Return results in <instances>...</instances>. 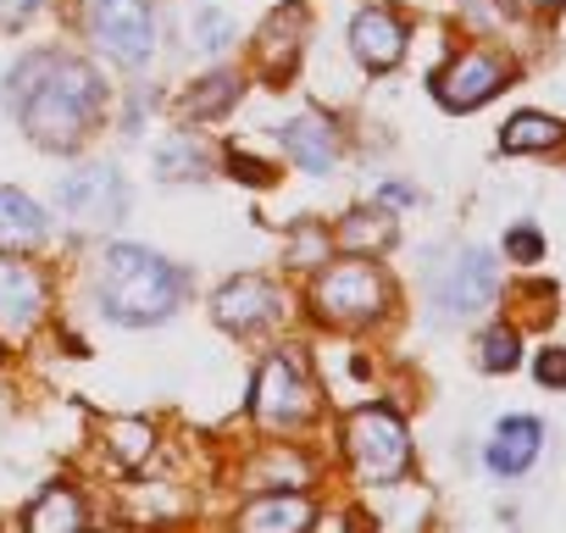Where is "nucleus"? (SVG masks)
<instances>
[{
	"instance_id": "1",
	"label": "nucleus",
	"mask_w": 566,
	"mask_h": 533,
	"mask_svg": "<svg viewBox=\"0 0 566 533\" xmlns=\"http://www.w3.org/2000/svg\"><path fill=\"white\" fill-rule=\"evenodd\" d=\"M7 95H12V112L29 128V139L45 145V150H73L95 128L101 101H106L95 67L73 62V56H56V51H40V56L18 62V73L7 79Z\"/></svg>"
},
{
	"instance_id": "2",
	"label": "nucleus",
	"mask_w": 566,
	"mask_h": 533,
	"mask_svg": "<svg viewBox=\"0 0 566 533\" xmlns=\"http://www.w3.org/2000/svg\"><path fill=\"white\" fill-rule=\"evenodd\" d=\"M184 301V279L178 266L161 261L156 250L145 244H112L101 255V306L112 323H128V328H150L161 317H172Z\"/></svg>"
},
{
	"instance_id": "3",
	"label": "nucleus",
	"mask_w": 566,
	"mask_h": 533,
	"mask_svg": "<svg viewBox=\"0 0 566 533\" xmlns=\"http://www.w3.org/2000/svg\"><path fill=\"white\" fill-rule=\"evenodd\" d=\"M312 301H317V312H323L328 323L361 328V323L384 317V306H389V279L378 273L367 255H350V261L323 266V279H317Z\"/></svg>"
},
{
	"instance_id": "4",
	"label": "nucleus",
	"mask_w": 566,
	"mask_h": 533,
	"mask_svg": "<svg viewBox=\"0 0 566 533\" xmlns=\"http://www.w3.org/2000/svg\"><path fill=\"white\" fill-rule=\"evenodd\" d=\"M345 450L356 461V472L367 483H395L406 467H411V439H406V422L384 406H361L345 417Z\"/></svg>"
},
{
	"instance_id": "5",
	"label": "nucleus",
	"mask_w": 566,
	"mask_h": 533,
	"mask_svg": "<svg viewBox=\"0 0 566 533\" xmlns=\"http://www.w3.org/2000/svg\"><path fill=\"white\" fill-rule=\"evenodd\" d=\"M494 284H500L494 255L478 250V244H455V250H444V255L433 261L428 295H433V306H439L444 317H472V312H483V306L494 301Z\"/></svg>"
},
{
	"instance_id": "6",
	"label": "nucleus",
	"mask_w": 566,
	"mask_h": 533,
	"mask_svg": "<svg viewBox=\"0 0 566 533\" xmlns=\"http://www.w3.org/2000/svg\"><path fill=\"white\" fill-rule=\"evenodd\" d=\"M90 34L123 67H145L156 51V18L145 0H90Z\"/></svg>"
},
{
	"instance_id": "7",
	"label": "nucleus",
	"mask_w": 566,
	"mask_h": 533,
	"mask_svg": "<svg viewBox=\"0 0 566 533\" xmlns=\"http://www.w3.org/2000/svg\"><path fill=\"white\" fill-rule=\"evenodd\" d=\"M312 411H317V389L301 356H266L255 373V417L266 428H301Z\"/></svg>"
},
{
	"instance_id": "8",
	"label": "nucleus",
	"mask_w": 566,
	"mask_h": 533,
	"mask_svg": "<svg viewBox=\"0 0 566 533\" xmlns=\"http://www.w3.org/2000/svg\"><path fill=\"white\" fill-rule=\"evenodd\" d=\"M51 306V284L34 261L12 255V250H0V334H12V339H29L40 328Z\"/></svg>"
},
{
	"instance_id": "9",
	"label": "nucleus",
	"mask_w": 566,
	"mask_h": 533,
	"mask_svg": "<svg viewBox=\"0 0 566 533\" xmlns=\"http://www.w3.org/2000/svg\"><path fill=\"white\" fill-rule=\"evenodd\" d=\"M62 211L73 222H90V228H106L128 211V189H123V173L106 167V161H84L78 173L62 178Z\"/></svg>"
},
{
	"instance_id": "10",
	"label": "nucleus",
	"mask_w": 566,
	"mask_h": 533,
	"mask_svg": "<svg viewBox=\"0 0 566 533\" xmlns=\"http://www.w3.org/2000/svg\"><path fill=\"white\" fill-rule=\"evenodd\" d=\"M500 84H505V67H500L489 51H467V56H455V62L433 79V95H439L450 112H467V106L494 101Z\"/></svg>"
},
{
	"instance_id": "11",
	"label": "nucleus",
	"mask_w": 566,
	"mask_h": 533,
	"mask_svg": "<svg viewBox=\"0 0 566 533\" xmlns=\"http://www.w3.org/2000/svg\"><path fill=\"white\" fill-rule=\"evenodd\" d=\"M211 317H217L228 334H250V328H266V323L277 317V295H272L266 279L244 273V279H228V284L217 290Z\"/></svg>"
},
{
	"instance_id": "12",
	"label": "nucleus",
	"mask_w": 566,
	"mask_h": 533,
	"mask_svg": "<svg viewBox=\"0 0 566 533\" xmlns=\"http://www.w3.org/2000/svg\"><path fill=\"white\" fill-rule=\"evenodd\" d=\"M350 51L361 56V67L384 73V67H395V62L406 56V23H400L395 12L373 7V12H361V18L350 23Z\"/></svg>"
},
{
	"instance_id": "13",
	"label": "nucleus",
	"mask_w": 566,
	"mask_h": 533,
	"mask_svg": "<svg viewBox=\"0 0 566 533\" xmlns=\"http://www.w3.org/2000/svg\"><path fill=\"white\" fill-rule=\"evenodd\" d=\"M538 445H544V428H538L533 417H505V422L494 428L489 450H483V467H489L494 478H516V472H527V467L538 461Z\"/></svg>"
},
{
	"instance_id": "14",
	"label": "nucleus",
	"mask_w": 566,
	"mask_h": 533,
	"mask_svg": "<svg viewBox=\"0 0 566 533\" xmlns=\"http://www.w3.org/2000/svg\"><path fill=\"white\" fill-rule=\"evenodd\" d=\"M283 150H290L295 167H306V173H328L339 161V128L328 117L306 112L295 123H283Z\"/></svg>"
},
{
	"instance_id": "15",
	"label": "nucleus",
	"mask_w": 566,
	"mask_h": 533,
	"mask_svg": "<svg viewBox=\"0 0 566 533\" xmlns=\"http://www.w3.org/2000/svg\"><path fill=\"white\" fill-rule=\"evenodd\" d=\"M312 522H317V511H312V500L295 494V489L261 494V500H250V505L239 511V527H250V533H295V527H312Z\"/></svg>"
},
{
	"instance_id": "16",
	"label": "nucleus",
	"mask_w": 566,
	"mask_h": 533,
	"mask_svg": "<svg viewBox=\"0 0 566 533\" xmlns=\"http://www.w3.org/2000/svg\"><path fill=\"white\" fill-rule=\"evenodd\" d=\"M301 23H306V18H301L295 7H277V12L266 18V29H261L255 51H261V67H266L272 79H283V73L295 67V56H301V51L290 45V34H301Z\"/></svg>"
},
{
	"instance_id": "17",
	"label": "nucleus",
	"mask_w": 566,
	"mask_h": 533,
	"mask_svg": "<svg viewBox=\"0 0 566 533\" xmlns=\"http://www.w3.org/2000/svg\"><path fill=\"white\" fill-rule=\"evenodd\" d=\"M40 239H45V211L18 189H0V250L40 244Z\"/></svg>"
},
{
	"instance_id": "18",
	"label": "nucleus",
	"mask_w": 566,
	"mask_h": 533,
	"mask_svg": "<svg viewBox=\"0 0 566 533\" xmlns=\"http://www.w3.org/2000/svg\"><path fill=\"white\" fill-rule=\"evenodd\" d=\"M339 244L356 250V255L389 250V244H395V217H389L384 206H361V211H350V217L339 222Z\"/></svg>"
},
{
	"instance_id": "19",
	"label": "nucleus",
	"mask_w": 566,
	"mask_h": 533,
	"mask_svg": "<svg viewBox=\"0 0 566 533\" xmlns=\"http://www.w3.org/2000/svg\"><path fill=\"white\" fill-rule=\"evenodd\" d=\"M29 527H34V533H73V527H84L78 494H73V489H45V494L29 505Z\"/></svg>"
},
{
	"instance_id": "20",
	"label": "nucleus",
	"mask_w": 566,
	"mask_h": 533,
	"mask_svg": "<svg viewBox=\"0 0 566 533\" xmlns=\"http://www.w3.org/2000/svg\"><path fill=\"white\" fill-rule=\"evenodd\" d=\"M560 139H566V128H560L555 117H538V112H522V117H511V123H505V150H516V156L555 150Z\"/></svg>"
},
{
	"instance_id": "21",
	"label": "nucleus",
	"mask_w": 566,
	"mask_h": 533,
	"mask_svg": "<svg viewBox=\"0 0 566 533\" xmlns=\"http://www.w3.org/2000/svg\"><path fill=\"white\" fill-rule=\"evenodd\" d=\"M106 445H112V461L123 467V472H139L145 467V456H150V445H156V433L145 428V422H106Z\"/></svg>"
},
{
	"instance_id": "22",
	"label": "nucleus",
	"mask_w": 566,
	"mask_h": 533,
	"mask_svg": "<svg viewBox=\"0 0 566 533\" xmlns=\"http://www.w3.org/2000/svg\"><path fill=\"white\" fill-rule=\"evenodd\" d=\"M233 95H239V79H233V73H211V79H200V84H195L189 112H195V117H217V112H228V106H233Z\"/></svg>"
},
{
	"instance_id": "23",
	"label": "nucleus",
	"mask_w": 566,
	"mask_h": 533,
	"mask_svg": "<svg viewBox=\"0 0 566 533\" xmlns=\"http://www.w3.org/2000/svg\"><path fill=\"white\" fill-rule=\"evenodd\" d=\"M516 356H522L516 328H505V323H500V328H489V334H483V367H489V373H511V367H516Z\"/></svg>"
},
{
	"instance_id": "24",
	"label": "nucleus",
	"mask_w": 566,
	"mask_h": 533,
	"mask_svg": "<svg viewBox=\"0 0 566 533\" xmlns=\"http://www.w3.org/2000/svg\"><path fill=\"white\" fill-rule=\"evenodd\" d=\"M195 40H200V51H222V45L233 40V23H228L217 7H206V12L195 18Z\"/></svg>"
},
{
	"instance_id": "25",
	"label": "nucleus",
	"mask_w": 566,
	"mask_h": 533,
	"mask_svg": "<svg viewBox=\"0 0 566 533\" xmlns=\"http://www.w3.org/2000/svg\"><path fill=\"white\" fill-rule=\"evenodd\" d=\"M505 250H511L516 261H538V250H544V239L533 233V222H516V228L505 233Z\"/></svg>"
},
{
	"instance_id": "26",
	"label": "nucleus",
	"mask_w": 566,
	"mask_h": 533,
	"mask_svg": "<svg viewBox=\"0 0 566 533\" xmlns=\"http://www.w3.org/2000/svg\"><path fill=\"white\" fill-rule=\"evenodd\" d=\"M538 384H549V389L566 384V351H544L538 356Z\"/></svg>"
},
{
	"instance_id": "27",
	"label": "nucleus",
	"mask_w": 566,
	"mask_h": 533,
	"mask_svg": "<svg viewBox=\"0 0 566 533\" xmlns=\"http://www.w3.org/2000/svg\"><path fill=\"white\" fill-rule=\"evenodd\" d=\"M45 0H0V23H29Z\"/></svg>"
},
{
	"instance_id": "28",
	"label": "nucleus",
	"mask_w": 566,
	"mask_h": 533,
	"mask_svg": "<svg viewBox=\"0 0 566 533\" xmlns=\"http://www.w3.org/2000/svg\"><path fill=\"white\" fill-rule=\"evenodd\" d=\"M522 7H560V0H522Z\"/></svg>"
}]
</instances>
